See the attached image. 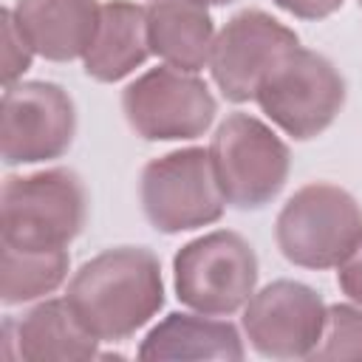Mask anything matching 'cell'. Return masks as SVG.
<instances>
[{"instance_id":"cell-8","label":"cell","mask_w":362,"mask_h":362,"mask_svg":"<svg viewBox=\"0 0 362 362\" xmlns=\"http://www.w3.org/2000/svg\"><path fill=\"white\" fill-rule=\"evenodd\" d=\"M122 113L144 141H184L209 130L218 102L201 76L161 65L122 90Z\"/></svg>"},{"instance_id":"cell-7","label":"cell","mask_w":362,"mask_h":362,"mask_svg":"<svg viewBox=\"0 0 362 362\" xmlns=\"http://www.w3.org/2000/svg\"><path fill=\"white\" fill-rule=\"evenodd\" d=\"M345 93V79L334 62L297 45L260 82L255 102L283 133L308 141L334 124Z\"/></svg>"},{"instance_id":"cell-5","label":"cell","mask_w":362,"mask_h":362,"mask_svg":"<svg viewBox=\"0 0 362 362\" xmlns=\"http://www.w3.org/2000/svg\"><path fill=\"white\" fill-rule=\"evenodd\" d=\"M257 274L252 243L232 229L201 235L184 243L173 257L175 297L192 311L212 317L240 311L255 294Z\"/></svg>"},{"instance_id":"cell-1","label":"cell","mask_w":362,"mask_h":362,"mask_svg":"<svg viewBox=\"0 0 362 362\" xmlns=\"http://www.w3.org/2000/svg\"><path fill=\"white\" fill-rule=\"evenodd\" d=\"M65 300L99 342H122L161 311V263L147 246L105 249L76 269Z\"/></svg>"},{"instance_id":"cell-20","label":"cell","mask_w":362,"mask_h":362,"mask_svg":"<svg viewBox=\"0 0 362 362\" xmlns=\"http://www.w3.org/2000/svg\"><path fill=\"white\" fill-rule=\"evenodd\" d=\"M337 283L348 300L362 305V238L354 243V249L337 266Z\"/></svg>"},{"instance_id":"cell-21","label":"cell","mask_w":362,"mask_h":362,"mask_svg":"<svg viewBox=\"0 0 362 362\" xmlns=\"http://www.w3.org/2000/svg\"><path fill=\"white\" fill-rule=\"evenodd\" d=\"M272 3L300 20H325L342 6V0H272Z\"/></svg>"},{"instance_id":"cell-4","label":"cell","mask_w":362,"mask_h":362,"mask_svg":"<svg viewBox=\"0 0 362 362\" xmlns=\"http://www.w3.org/2000/svg\"><path fill=\"white\" fill-rule=\"evenodd\" d=\"M206 150L221 192L235 209H263L288 181L291 153L286 141L249 113H229Z\"/></svg>"},{"instance_id":"cell-3","label":"cell","mask_w":362,"mask_h":362,"mask_svg":"<svg viewBox=\"0 0 362 362\" xmlns=\"http://www.w3.org/2000/svg\"><path fill=\"white\" fill-rule=\"evenodd\" d=\"M362 238V206L328 181L300 187L274 221L280 255L303 269H334Z\"/></svg>"},{"instance_id":"cell-14","label":"cell","mask_w":362,"mask_h":362,"mask_svg":"<svg viewBox=\"0 0 362 362\" xmlns=\"http://www.w3.org/2000/svg\"><path fill=\"white\" fill-rule=\"evenodd\" d=\"M153 54L147 8L133 0L102 3L93 40L82 57L85 74L96 82H119Z\"/></svg>"},{"instance_id":"cell-19","label":"cell","mask_w":362,"mask_h":362,"mask_svg":"<svg viewBox=\"0 0 362 362\" xmlns=\"http://www.w3.org/2000/svg\"><path fill=\"white\" fill-rule=\"evenodd\" d=\"M31 59H34V48L20 31L14 11L3 8V82L6 88L20 82V76L31 68Z\"/></svg>"},{"instance_id":"cell-12","label":"cell","mask_w":362,"mask_h":362,"mask_svg":"<svg viewBox=\"0 0 362 362\" xmlns=\"http://www.w3.org/2000/svg\"><path fill=\"white\" fill-rule=\"evenodd\" d=\"M3 339L6 345L14 342V351L8 356L31 359V362H48V359H93L96 337L76 320L68 300H42L31 311H25L20 320L3 322Z\"/></svg>"},{"instance_id":"cell-10","label":"cell","mask_w":362,"mask_h":362,"mask_svg":"<svg viewBox=\"0 0 362 362\" xmlns=\"http://www.w3.org/2000/svg\"><path fill=\"white\" fill-rule=\"evenodd\" d=\"M300 45V37L260 8H243L215 34L209 71L223 99L252 102L272 68Z\"/></svg>"},{"instance_id":"cell-6","label":"cell","mask_w":362,"mask_h":362,"mask_svg":"<svg viewBox=\"0 0 362 362\" xmlns=\"http://www.w3.org/2000/svg\"><path fill=\"white\" fill-rule=\"evenodd\" d=\"M139 201L156 232L178 235L221 221L226 198L221 192L209 150L184 147L144 164Z\"/></svg>"},{"instance_id":"cell-2","label":"cell","mask_w":362,"mask_h":362,"mask_svg":"<svg viewBox=\"0 0 362 362\" xmlns=\"http://www.w3.org/2000/svg\"><path fill=\"white\" fill-rule=\"evenodd\" d=\"M88 221V192L74 170L8 175L0 192V235L17 249H68Z\"/></svg>"},{"instance_id":"cell-13","label":"cell","mask_w":362,"mask_h":362,"mask_svg":"<svg viewBox=\"0 0 362 362\" xmlns=\"http://www.w3.org/2000/svg\"><path fill=\"white\" fill-rule=\"evenodd\" d=\"M14 17L34 54L51 62L85 57L102 3L99 0H17Z\"/></svg>"},{"instance_id":"cell-11","label":"cell","mask_w":362,"mask_h":362,"mask_svg":"<svg viewBox=\"0 0 362 362\" xmlns=\"http://www.w3.org/2000/svg\"><path fill=\"white\" fill-rule=\"evenodd\" d=\"M322 297L297 280H274L243 305L249 345L269 359H308L325 325Z\"/></svg>"},{"instance_id":"cell-15","label":"cell","mask_w":362,"mask_h":362,"mask_svg":"<svg viewBox=\"0 0 362 362\" xmlns=\"http://www.w3.org/2000/svg\"><path fill=\"white\" fill-rule=\"evenodd\" d=\"M243 339L229 320L212 314H167L147 331L139 345V359H243Z\"/></svg>"},{"instance_id":"cell-17","label":"cell","mask_w":362,"mask_h":362,"mask_svg":"<svg viewBox=\"0 0 362 362\" xmlns=\"http://www.w3.org/2000/svg\"><path fill=\"white\" fill-rule=\"evenodd\" d=\"M68 266V249H17L3 243L0 300L17 305L51 294L65 283Z\"/></svg>"},{"instance_id":"cell-22","label":"cell","mask_w":362,"mask_h":362,"mask_svg":"<svg viewBox=\"0 0 362 362\" xmlns=\"http://www.w3.org/2000/svg\"><path fill=\"white\" fill-rule=\"evenodd\" d=\"M204 6H226V3H235V0H198Z\"/></svg>"},{"instance_id":"cell-18","label":"cell","mask_w":362,"mask_h":362,"mask_svg":"<svg viewBox=\"0 0 362 362\" xmlns=\"http://www.w3.org/2000/svg\"><path fill=\"white\" fill-rule=\"evenodd\" d=\"M308 359H362V308L334 303L325 308V325Z\"/></svg>"},{"instance_id":"cell-9","label":"cell","mask_w":362,"mask_h":362,"mask_svg":"<svg viewBox=\"0 0 362 362\" xmlns=\"http://www.w3.org/2000/svg\"><path fill=\"white\" fill-rule=\"evenodd\" d=\"M76 136V107L57 82H14L3 90L0 153L8 167L40 164L71 150Z\"/></svg>"},{"instance_id":"cell-16","label":"cell","mask_w":362,"mask_h":362,"mask_svg":"<svg viewBox=\"0 0 362 362\" xmlns=\"http://www.w3.org/2000/svg\"><path fill=\"white\" fill-rule=\"evenodd\" d=\"M150 48L164 65L198 74L209 65L215 25L209 8L198 0H150L147 6Z\"/></svg>"},{"instance_id":"cell-23","label":"cell","mask_w":362,"mask_h":362,"mask_svg":"<svg viewBox=\"0 0 362 362\" xmlns=\"http://www.w3.org/2000/svg\"><path fill=\"white\" fill-rule=\"evenodd\" d=\"M359 6H362V0H359Z\"/></svg>"}]
</instances>
